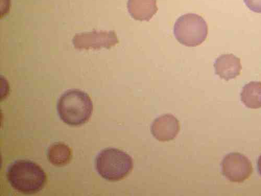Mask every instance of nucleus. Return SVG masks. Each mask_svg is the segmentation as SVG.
<instances>
[{
  "instance_id": "nucleus-1",
  "label": "nucleus",
  "mask_w": 261,
  "mask_h": 196,
  "mask_svg": "<svg viewBox=\"0 0 261 196\" xmlns=\"http://www.w3.org/2000/svg\"><path fill=\"white\" fill-rule=\"evenodd\" d=\"M57 108L63 121L71 126H80L89 120L93 105L88 94L74 89L68 90L61 96Z\"/></svg>"
},
{
  "instance_id": "nucleus-2",
  "label": "nucleus",
  "mask_w": 261,
  "mask_h": 196,
  "mask_svg": "<svg viewBox=\"0 0 261 196\" xmlns=\"http://www.w3.org/2000/svg\"><path fill=\"white\" fill-rule=\"evenodd\" d=\"M7 177L15 189L27 194L38 192L46 181L44 171L35 163L28 160H18L13 163L8 169Z\"/></svg>"
},
{
  "instance_id": "nucleus-3",
  "label": "nucleus",
  "mask_w": 261,
  "mask_h": 196,
  "mask_svg": "<svg viewBox=\"0 0 261 196\" xmlns=\"http://www.w3.org/2000/svg\"><path fill=\"white\" fill-rule=\"evenodd\" d=\"M134 167L132 157L115 148H107L98 155L96 167L99 175L106 180L118 181L128 175Z\"/></svg>"
},
{
  "instance_id": "nucleus-4",
  "label": "nucleus",
  "mask_w": 261,
  "mask_h": 196,
  "mask_svg": "<svg viewBox=\"0 0 261 196\" xmlns=\"http://www.w3.org/2000/svg\"><path fill=\"white\" fill-rule=\"evenodd\" d=\"M173 33L181 44L194 47L200 45L205 40L208 27L203 17L189 13L177 19L174 26Z\"/></svg>"
},
{
  "instance_id": "nucleus-5",
  "label": "nucleus",
  "mask_w": 261,
  "mask_h": 196,
  "mask_svg": "<svg viewBox=\"0 0 261 196\" xmlns=\"http://www.w3.org/2000/svg\"><path fill=\"white\" fill-rule=\"evenodd\" d=\"M75 48L79 50L110 49L119 42L114 31L86 32L76 34L72 40Z\"/></svg>"
},
{
  "instance_id": "nucleus-6",
  "label": "nucleus",
  "mask_w": 261,
  "mask_h": 196,
  "mask_svg": "<svg viewBox=\"0 0 261 196\" xmlns=\"http://www.w3.org/2000/svg\"><path fill=\"white\" fill-rule=\"evenodd\" d=\"M224 176L229 181L242 183L251 176L253 169L251 161L244 155L231 153L227 155L222 163Z\"/></svg>"
},
{
  "instance_id": "nucleus-7",
  "label": "nucleus",
  "mask_w": 261,
  "mask_h": 196,
  "mask_svg": "<svg viewBox=\"0 0 261 196\" xmlns=\"http://www.w3.org/2000/svg\"><path fill=\"white\" fill-rule=\"evenodd\" d=\"M180 129L178 120L170 114L164 115L156 118L150 128L152 135L156 139L162 142L175 139Z\"/></svg>"
},
{
  "instance_id": "nucleus-8",
  "label": "nucleus",
  "mask_w": 261,
  "mask_h": 196,
  "mask_svg": "<svg viewBox=\"0 0 261 196\" xmlns=\"http://www.w3.org/2000/svg\"><path fill=\"white\" fill-rule=\"evenodd\" d=\"M214 66L216 74L227 81L240 75L242 70L241 59L232 54H224L217 58Z\"/></svg>"
},
{
  "instance_id": "nucleus-9",
  "label": "nucleus",
  "mask_w": 261,
  "mask_h": 196,
  "mask_svg": "<svg viewBox=\"0 0 261 196\" xmlns=\"http://www.w3.org/2000/svg\"><path fill=\"white\" fill-rule=\"evenodd\" d=\"M128 11L135 19L149 21L157 13L156 0H128Z\"/></svg>"
},
{
  "instance_id": "nucleus-10",
  "label": "nucleus",
  "mask_w": 261,
  "mask_h": 196,
  "mask_svg": "<svg viewBox=\"0 0 261 196\" xmlns=\"http://www.w3.org/2000/svg\"><path fill=\"white\" fill-rule=\"evenodd\" d=\"M241 100L248 108L261 107V82L253 81L245 85L241 94Z\"/></svg>"
},
{
  "instance_id": "nucleus-11",
  "label": "nucleus",
  "mask_w": 261,
  "mask_h": 196,
  "mask_svg": "<svg viewBox=\"0 0 261 196\" xmlns=\"http://www.w3.org/2000/svg\"><path fill=\"white\" fill-rule=\"evenodd\" d=\"M49 161L54 165L62 166L67 164L72 157V151L67 145L63 143H56L48 150Z\"/></svg>"
},
{
  "instance_id": "nucleus-12",
  "label": "nucleus",
  "mask_w": 261,
  "mask_h": 196,
  "mask_svg": "<svg viewBox=\"0 0 261 196\" xmlns=\"http://www.w3.org/2000/svg\"><path fill=\"white\" fill-rule=\"evenodd\" d=\"M246 6L252 11L261 13V0H244Z\"/></svg>"
},
{
  "instance_id": "nucleus-13",
  "label": "nucleus",
  "mask_w": 261,
  "mask_h": 196,
  "mask_svg": "<svg viewBox=\"0 0 261 196\" xmlns=\"http://www.w3.org/2000/svg\"><path fill=\"white\" fill-rule=\"evenodd\" d=\"M257 169L260 175L261 176V155L258 158L257 161Z\"/></svg>"
}]
</instances>
